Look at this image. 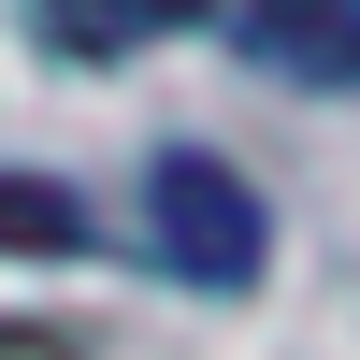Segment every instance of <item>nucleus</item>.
I'll return each mask as SVG.
<instances>
[{
    "label": "nucleus",
    "mask_w": 360,
    "mask_h": 360,
    "mask_svg": "<svg viewBox=\"0 0 360 360\" xmlns=\"http://www.w3.org/2000/svg\"><path fill=\"white\" fill-rule=\"evenodd\" d=\"M144 245H159V274H188V288H259L274 217H259V188H245L231 159L173 144V159L144 173Z\"/></svg>",
    "instance_id": "1"
},
{
    "label": "nucleus",
    "mask_w": 360,
    "mask_h": 360,
    "mask_svg": "<svg viewBox=\"0 0 360 360\" xmlns=\"http://www.w3.org/2000/svg\"><path fill=\"white\" fill-rule=\"evenodd\" d=\"M231 44L288 86H360V0H245Z\"/></svg>",
    "instance_id": "2"
},
{
    "label": "nucleus",
    "mask_w": 360,
    "mask_h": 360,
    "mask_svg": "<svg viewBox=\"0 0 360 360\" xmlns=\"http://www.w3.org/2000/svg\"><path fill=\"white\" fill-rule=\"evenodd\" d=\"M44 15L58 58H130V44H173L188 15H217V0H29Z\"/></svg>",
    "instance_id": "3"
},
{
    "label": "nucleus",
    "mask_w": 360,
    "mask_h": 360,
    "mask_svg": "<svg viewBox=\"0 0 360 360\" xmlns=\"http://www.w3.org/2000/svg\"><path fill=\"white\" fill-rule=\"evenodd\" d=\"M72 245H86L72 188H44V173H0V259H72Z\"/></svg>",
    "instance_id": "4"
}]
</instances>
